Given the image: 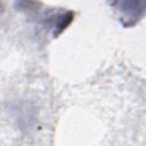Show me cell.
<instances>
[{
	"label": "cell",
	"mask_w": 146,
	"mask_h": 146,
	"mask_svg": "<svg viewBox=\"0 0 146 146\" xmlns=\"http://www.w3.org/2000/svg\"><path fill=\"white\" fill-rule=\"evenodd\" d=\"M120 8L124 14V18L130 21L139 18V10L144 11V0H121ZM133 21V22H135Z\"/></svg>",
	"instance_id": "cell-1"
}]
</instances>
